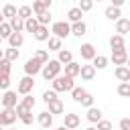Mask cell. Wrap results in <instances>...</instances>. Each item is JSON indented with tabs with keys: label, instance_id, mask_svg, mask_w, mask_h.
<instances>
[{
	"label": "cell",
	"instance_id": "obj_1",
	"mask_svg": "<svg viewBox=\"0 0 130 130\" xmlns=\"http://www.w3.org/2000/svg\"><path fill=\"white\" fill-rule=\"evenodd\" d=\"M61 67H63V65H61L57 59H51L49 63H45V65H43V71H41V73H43V77H45L47 81H53L55 77H59Z\"/></svg>",
	"mask_w": 130,
	"mask_h": 130
},
{
	"label": "cell",
	"instance_id": "obj_2",
	"mask_svg": "<svg viewBox=\"0 0 130 130\" xmlns=\"http://www.w3.org/2000/svg\"><path fill=\"white\" fill-rule=\"evenodd\" d=\"M75 85H73V77L69 75H59L53 79V89L55 91H71Z\"/></svg>",
	"mask_w": 130,
	"mask_h": 130
},
{
	"label": "cell",
	"instance_id": "obj_3",
	"mask_svg": "<svg viewBox=\"0 0 130 130\" xmlns=\"http://www.w3.org/2000/svg\"><path fill=\"white\" fill-rule=\"evenodd\" d=\"M51 32H53L55 37H59V39H65V37L71 35V24H69L67 20L53 22V24H51Z\"/></svg>",
	"mask_w": 130,
	"mask_h": 130
},
{
	"label": "cell",
	"instance_id": "obj_4",
	"mask_svg": "<svg viewBox=\"0 0 130 130\" xmlns=\"http://www.w3.org/2000/svg\"><path fill=\"white\" fill-rule=\"evenodd\" d=\"M16 118H18L16 108H4V110L0 112V126H2V128H4V126H12V124L16 122Z\"/></svg>",
	"mask_w": 130,
	"mask_h": 130
},
{
	"label": "cell",
	"instance_id": "obj_5",
	"mask_svg": "<svg viewBox=\"0 0 130 130\" xmlns=\"http://www.w3.org/2000/svg\"><path fill=\"white\" fill-rule=\"evenodd\" d=\"M32 87H35V79H32L30 75H24V77L18 81V85H16V93H20V95H28V93L32 91Z\"/></svg>",
	"mask_w": 130,
	"mask_h": 130
},
{
	"label": "cell",
	"instance_id": "obj_6",
	"mask_svg": "<svg viewBox=\"0 0 130 130\" xmlns=\"http://www.w3.org/2000/svg\"><path fill=\"white\" fill-rule=\"evenodd\" d=\"M43 65H45V63H41L37 57H32V59H28V61L24 63V73H26V75H30V77H35L37 73H41V71H43Z\"/></svg>",
	"mask_w": 130,
	"mask_h": 130
},
{
	"label": "cell",
	"instance_id": "obj_7",
	"mask_svg": "<svg viewBox=\"0 0 130 130\" xmlns=\"http://www.w3.org/2000/svg\"><path fill=\"white\" fill-rule=\"evenodd\" d=\"M128 57H130V55H128L126 47H124V49H116V51H112V63L118 65V67H120V65H126V63H128Z\"/></svg>",
	"mask_w": 130,
	"mask_h": 130
},
{
	"label": "cell",
	"instance_id": "obj_8",
	"mask_svg": "<svg viewBox=\"0 0 130 130\" xmlns=\"http://www.w3.org/2000/svg\"><path fill=\"white\" fill-rule=\"evenodd\" d=\"M79 55H81V59H85V61H93L95 59V47L91 45V43H83L81 47H79Z\"/></svg>",
	"mask_w": 130,
	"mask_h": 130
},
{
	"label": "cell",
	"instance_id": "obj_9",
	"mask_svg": "<svg viewBox=\"0 0 130 130\" xmlns=\"http://www.w3.org/2000/svg\"><path fill=\"white\" fill-rule=\"evenodd\" d=\"M79 124H81V120L77 114H63V126L65 128L75 130V128H79Z\"/></svg>",
	"mask_w": 130,
	"mask_h": 130
},
{
	"label": "cell",
	"instance_id": "obj_10",
	"mask_svg": "<svg viewBox=\"0 0 130 130\" xmlns=\"http://www.w3.org/2000/svg\"><path fill=\"white\" fill-rule=\"evenodd\" d=\"M2 106H4V108H16V106H18V102H16V91L6 89L4 95H2Z\"/></svg>",
	"mask_w": 130,
	"mask_h": 130
},
{
	"label": "cell",
	"instance_id": "obj_11",
	"mask_svg": "<svg viewBox=\"0 0 130 130\" xmlns=\"http://www.w3.org/2000/svg\"><path fill=\"white\" fill-rule=\"evenodd\" d=\"M114 75H116V79H118L120 83H122V81H130V67H128V65H120V67H116Z\"/></svg>",
	"mask_w": 130,
	"mask_h": 130
},
{
	"label": "cell",
	"instance_id": "obj_12",
	"mask_svg": "<svg viewBox=\"0 0 130 130\" xmlns=\"http://www.w3.org/2000/svg\"><path fill=\"white\" fill-rule=\"evenodd\" d=\"M37 120H39V124H41L43 128H47V130H49V128L53 126V114H51L49 110H45V112H41Z\"/></svg>",
	"mask_w": 130,
	"mask_h": 130
},
{
	"label": "cell",
	"instance_id": "obj_13",
	"mask_svg": "<svg viewBox=\"0 0 130 130\" xmlns=\"http://www.w3.org/2000/svg\"><path fill=\"white\" fill-rule=\"evenodd\" d=\"M116 32L122 35V37L128 35V32H130V18H124V16H122L120 20H116Z\"/></svg>",
	"mask_w": 130,
	"mask_h": 130
},
{
	"label": "cell",
	"instance_id": "obj_14",
	"mask_svg": "<svg viewBox=\"0 0 130 130\" xmlns=\"http://www.w3.org/2000/svg\"><path fill=\"white\" fill-rule=\"evenodd\" d=\"M85 32H87V24H85L83 20H79V22H73V24H71V35H73V37H79V39H81Z\"/></svg>",
	"mask_w": 130,
	"mask_h": 130
},
{
	"label": "cell",
	"instance_id": "obj_15",
	"mask_svg": "<svg viewBox=\"0 0 130 130\" xmlns=\"http://www.w3.org/2000/svg\"><path fill=\"white\" fill-rule=\"evenodd\" d=\"M79 75H81L83 81H91V79L95 77V67H93V65H81Z\"/></svg>",
	"mask_w": 130,
	"mask_h": 130
},
{
	"label": "cell",
	"instance_id": "obj_16",
	"mask_svg": "<svg viewBox=\"0 0 130 130\" xmlns=\"http://www.w3.org/2000/svg\"><path fill=\"white\" fill-rule=\"evenodd\" d=\"M49 35H51V32H49V26H43V24H41V26L37 28V32H35L32 37H35V41L43 43V41H49V39H51Z\"/></svg>",
	"mask_w": 130,
	"mask_h": 130
},
{
	"label": "cell",
	"instance_id": "obj_17",
	"mask_svg": "<svg viewBox=\"0 0 130 130\" xmlns=\"http://www.w3.org/2000/svg\"><path fill=\"white\" fill-rule=\"evenodd\" d=\"M47 106H49V112H51V114H63V112H65V106H63V102H61L59 98H55V100L49 102Z\"/></svg>",
	"mask_w": 130,
	"mask_h": 130
},
{
	"label": "cell",
	"instance_id": "obj_18",
	"mask_svg": "<svg viewBox=\"0 0 130 130\" xmlns=\"http://www.w3.org/2000/svg\"><path fill=\"white\" fill-rule=\"evenodd\" d=\"M87 120H89L91 124H98V122L102 120V110H100V108H95V106L87 108Z\"/></svg>",
	"mask_w": 130,
	"mask_h": 130
},
{
	"label": "cell",
	"instance_id": "obj_19",
	"mask_svg": "<svg viewBox=\"0 0 130 130\" xmlns=\"http://www.w3.org/2000/svg\"><path fill=\"white\" fill-rule=\"evenodd\" d=\"M104 14H106V18H108V20H120V18H122L120 8H116V6H108V8L104 10Z\"/></svg>",
	"mask_w": 130,
	"mask_h": 130
},
{
	"label": "cell",
	"instance_id": "obj_20",
	"mask_svg": "<svg viewBox=\"0 0 130 130\" xmlns=\"http://www.w3.org/2000/svg\"><path fill=\"white\" fill-rule=\"evenodd\" d=\"M57 61H59L61 65H67V63H71V61H73V53H71L69 49H61V51H59V55H57Z\"/></svg>",
	"mask_w": 130,
	"mask_h": 130
},
{
	"label": "cell",
	"instance_id": "obj_21",
	"mask_svg": "<svg viewBox=\"0 0 130 130\" xmlns=\"http://www.w3.org/2000/svg\"><path fill=\"white\" fill-rule=\"evenodd\" d=\"M79 71H81V65L75 63V61H71V63L65 65V75H69V77H77Z\"/></svg>",
	"mask_w": 130,
	"mask_h": 130
},
{
	"label": "cell",
	"instance_id": "obj_22",
	"mask_svg": "<svg viewBox=\"0 0 130 130\" xmlns=\"http://www.w3.org/2000/svg\"><path fill=\"white\" fill-rule=\"evenodd\" d=\"M22 43H24V37H22V32H12V35L8 37V45H10V47H14V49H18Z\"/></svg>",
	"mask_w": 130,
	"mask_h": 130
},
{
	"label": "cell",
	"instance_id": "obj_23",
	"mask_svg": "<svg viewBox=\"0 0 130 130\" xmlns=\"http://www.w3.org/2000/svg\"><path fill=\"white\" fill-rule=\"evenodd\" d=\"M110 47H112V51L124 49V37H122V35H112V37H110Z\"/></svg>",
	"mask_w": 130,
	"mask_h": 130
},
{
	"label": "cell",
	"instance_id": "obj_24",
	"mask_svg": "<svg viewBox=\"0 0 130 130\" xmlns=\"http://www.w3.org/2000/svg\"><path fill=\"white\" fill-rule=\"evenodd\" d=\"M81 16H83V12L79 10V6H75V8H71L69 12H67V18H69V22L73 24V22H79L81 20Z\"/></svg>",
	"mask_w": 130,
	"mask_h": 130
},
{
	"label": "cell",
	"instance_id": "obj_25",
	"mask_svg": "<svg viewBox=\"0 0 130 130\" xmlns=\"http://www.w3.org/2000/svg\"><path fill=\"white\" fill-rule=\"evenodd\" d=\"M10 26H12V30H14V32H22V30H24V20L16 14L14 18H10Z\"/></svg>",
	"mask_w": 130,
	"mask_h": 130
},
{
	"label": "cell",
	"instance_id": "obj_26",
	"mask_svg": "<svg viewBox=\"0 0 130 130\" xmlns=\"http://www.w3.org/2000/svg\"><path fill=\"white\" fill-rule=\"evenodd\" d=\"M41 24H39V20H37V16H32V18H28V20H24V30L26 32H37V28H39Z\"/></svg>",
	"mask_w": 130,
	"mask_h": 130
},
{
	"label": "cell",
	"instance_id": "obj_27",
	"mask_svg": "<svg viewBox=\"0 0 130 130\" xmlns=\"http://www.w3.org/2000/svg\"><path fill=\"white\" fill-rule=\"evenodd\" d=\"M63 49V39H59V37H51L49 39V51H61Z\"/></svg>",
	"mask_w": 130,
	"mask_h": 130
},
{
	"label": "cell",
	"instance_id": "obj_28",
	"mask_svg": "<svg viewBox=\"0 0 130 130\" xmlns=\"http://www.w3.org/2000/svg\"><path fill=\"white\" fill-rule=\"evenodd\" d=\"M16 14H18V10H16V6H12V4H6V6L2 8V16H4V18H8V20H10V18H14Z\"/></svg>",
	"mask_w": 130,
	"mask_h": 130
},
{
	"label": "cell",
	"instance_id": "obj_29",
	"mask_svg": "<svg viewBox=\"0 0 130 130\" xmlns=\"http://www.w3.org/2000/svg\"><path fill=\"white\" fill-rule=\"evenodd\" d=\"M91 65H93L95 69H106V67H108V57H104V55H95V59L91 61Z\"/></svg>",
	"mask_w": 130,
	"mask_h": 130
},
{
	"label": "cell",
	"instance_id": "obj_30",
	"mask_svg": "<svg viewBox=\"0 0 130 130\" xmlns=\"http://www.w3.org/2000/svg\"><path fill=\"white\" fill-rule=\"evenodd\" d=\"M85 93H87V91H85L83 87H73V89H71V98H73L77 104H81V100L85 98Z\"/></svg>",
	"mask_w": 130,
	"mask_h": 130
},
{
	"label": "cell",
	"instance_id": "obj_31",
	"mask_svg": "<svg viewBox=\"0 0 130 130\" xmlns=\"http://www.w3.org/2000/svg\"><path fill=\"white\" fill-rule=\"evenodd\" d=\"M10 71H12V63H10L8 59H2V61H0V77L10 75Z\"/></svg>",
	"mask_w": 130,
	"mask_h": 130
},
{
	"label": "cell",
	"instance_id": "obj_32",
	"mask_svg": "<svg viewBox=\"0 0 130 130\" xmlns=\"http://www.w3.org/2000/svg\"><path fill=\"white\" fill-rule=\"evenodd\" d=\"M18 55H20V53H18V49H14V47H10V49H6V51H4V59H8L10 63H14V61L18 59Z\"/></svg>",
	"mask_w": 130,
	"mask_h": 130
},
{
	"label": "cell",
	"instance_id": "obj_33",
	"mask_svg": "<svg viewBox=\"0 0 130 130\" xmlns=\"http://www.w3.org/2000/svg\"><path fill=\"white\" fill-rule=\"evenodd\" d=\"M118 95H122V98H128L130 95V81H122L120 85H118Z\"/></svg>",
	"mask_w": 130,
	"mask_h": 130
},
{
	"label": "cell",
	"instance_id": "obj_34",
	"mask_svg": "<svg viewBox=\"0 0 130 130\" xmlns=\"http://www.w3.org/2000/svg\"><path fill=\"white\" fill-rule=\"evenodd\" d=\"M18 16H20L22 20L32 18V8H30V6H20V8H18Z\"/></svg>",
	"mask_w": 130,
	"mask_h": 130
},
{
	"label": "cell",
	"instance_id": "obj_35",
	"mask_svg": "<svg viewBox=\"0 0 130 130\" xmlns=\"http://www.w3.org/2000/svg\"><path fill=\"white\" fill-rule=\"evenodd\" d=\"M12 32H14V30H12L10 22H2V24H0V37H2V39H8Z\"/></svg>",
	"mask_w": 130,
	"mask_h": 130
},
{
	"label": "cell",
	"instance_id": "obj_36",
	"mask_svg": "<svg viewBox=\"0 0 130 130\" xmlns=\"http://www.w3.org/2000/svg\"><path fill=\"white\" fill-rule=\"evenodd\" d=\"M35 57H37L41 63H49V61H51V59H49V51H47V49H39V51L35 53Z\"/></svg>",
	"mask_w": 130,
	"mask_h": 130
},
{
	"label": "cell",
	"instance_id": "obj_37",
	"mask_svg": "<svg viewBox=\"0 0 130 130\" xmlns=\"http://www.w3.org/2000/svg\"><path fill=\"white\" fill-rule=\"evenodd\" d=\"M37 20H39V24H43V26H49V22H51V12L47 10V12L39 14V16H37Z\"/></svg>",
	"mask_w": 130,
	"mask_h": 130
},
{
	"label": "cell",
	"instance_id": "obj_38",
	"mask_svg": "<svg viewBox=\"0 0 130 130\" xmlns=\"http://www.w3.org/2000/svg\"><path fill=\"white\" fill-rule=\"evenodd\" d=\"M55 98H57V91H55V89H45V91H43V102H45V104L53 102Z\"/></svg>",
	"mask_w": 130,
	"mask_h": 130
},
{
	"label": "cell",
	"instance_id": "obj_39",
	"mask_svg": "<svg viewBox=\"0 0 130 130\" xmlns=\"http://www.w3.org/2000/svg\"><path fill=\"white\" fill-rule=\"evenodd\" d=\"M32 110L30 108H26L22 102H18V106H16V114H18V118H22V116H26V114H30Z\"/></svg>",
	"mask_w": 130,
	"mask_h": 130
},
{
	"label": "cell",
	"instance_id": "obj_40",
	"mask_svg": "<svg viewBox=\"0 0 130 130\" xmlns=\"http://www.w3.org/2000/svg\"><path fill=\"white\" fill-rule=\"evenodd\" d=\"M93 8V0H79V10L81 12H89Z\"/></svg>",
	"mask_w": 130,
	"mask_h": 130
},
{
	"label": "cell",
	"instance_id": "obj_41",
	"mask_svg": "<svg viewBox=\"0 0 130 130\" xmlns=\"http://www.w3.org/2000/svg\"><path fill=\"white\" fill-rule=\"evenodd\" d=\"M32 12H35V14L39 16V14H43V12H47V8H45V6H43V4H41V2L37 0V2H32Z\"/></svg>",
	"mask_w": 130,
	"mask_h": 130
},
{
	"label": "cell",
	"instance_id": "obj_42",
	"mask_svg": "<svg viewBox=\"0 0 130 130\" xmlns=\"http://www.w3.org/2000/svg\"><path fill=\"white\" fill-rule=\"evenodd\" d=\"M81 106H83V108H91V106H93V95H91V93H85V98L81 100Z\"/></svg>",
	"mask_w": 130,
	"mask_h": 130
},
{
	"label": "cell",
	"instance_id": "obj_43",
	"mask_svg": "<svg viewBox=\"0 0 130 130\" xmlns=\"http://www.w3.org/2000/svg\"><path fill=\"white\" fill-rule=\"evenodd\" d=\"M95 128H98V130H112V122H110V120H100Z\"/></svg>",
	"mask_w": 130,
	"mask_h": 130
},
{
	"label": "cell",
	"instance_id": "obj_44",
	"mask_svg": "<svg viewBox=\"0 0 130 130\" xmlns=\"http://www.w3.org/2000/svg\"><path fill=\"white\" fill-rule=\"evenodd\" d=\"M22 104H24L26 108H30V110H32V108H35V98L28 93V95H24V98H22Z\"/></svg>",
	"mask_w": 130,
	"mask_h": 130
},
{
	"label": "cell",
	"instance_id": "obj_45",
	"mask_svg": "<svg viewBox=\"0 0 130 130\" xmlns=\"http://www.w3.org/2000/svg\"><path fill=\"white\" fill-rule=\"evenodd\" d=\"M8 85H10V75L0 77V89H8Z\"/></svg>",
	"mask_w": 130,
	"mask_h": 130
},
{
	"label": "cell",
	"instance_id": "obj_46",
	"mask_svg": "<svg viewBox=\"0 0 130 130\" xmlns=\"http://www.w3.org/2000/svg\"><path fill=\"white\" fill-rule=\"evenodd\" d=\"M120 130H130V118H122L120 120Z\"/></svg>",
	"mask_w": 130,
	"mask_h": 130
},
{
	"label": "cell",
	"instance_id": "obj_47",
	"mask_svg": "<svg viewBox=\"0 0 130 130\" xmlns=\"http://www.w3.org/2000/svg\"><path fill=\"white\" fill-rule=\"evenodd\" d=\"M20 122H22V124H26V126H30V124H32V112H30V114H26V116H22V118H20Z\"/></svg>",
	"mask_w": 130,
	"mask_h": 130
},
{
	"label": "cell",
	"instance_id": "obj_48",
	"mask_svg": "<svg viewBox=\"0 0 130 130\" xmlns=\"http://www.w3.org/2000/svg\"><path fill=\"white\" fill-rule=\"evenodd\" d=\"M39 2H41V4H43L47 10H49V8H51V4H53V0H39Z\"/></svg>",
	"mask_w": 130,
	"mask_h": 130
},
{
	"label": "cell",
	"instance_id": "obj_49",
	"mask_svg": "<svg viewBox=\"0 0 130 130\" xmlns=\"http://www.w3.org/2000/svg\"><path fill=\"white\" fill-rule=\"evenodd\" d=\"M112 2V6H116V8H120L122 4H124V0H110Z\"/></svg>",
	"mask_w": 130,
	"mask_h": 130
},
{
	"label": "cell",
	"instance_id": "obj_50",
	"mask_svg": "<svg viewBox=\"0 0 130 130\" xmlns=\"http://www.w3.org/2000/svg\"><path fill=\"white\" fill-rule=\"evenodd\" d=\"M49 130H69V128H65V126H59V128H49Z\"/></svg>",
	"mask_w": 130,
	"mask_h": 130
},
{
	"label": "cell",
	"instance_id": "obj_51",
	"mask_svg": "<svg viewBox=\"0 0 130 130\" xmlns=\"http://www.w3.org/2000/svg\"><path fill=\"white\" fill-rule=\"evenodd\" d=\"M2 59H4V51L0 49V61H2Z\"/></svg>",
	"mask_w": 130,
	"mask_h": 130
},
{
	"label": "cell",
	"instance_id": "obj_52",
	"mask_svg": "<svg viewBox=\"0 0 130 130\" xmlns=\"http://www.w3.org/2000/svg\"><path fill=\"white\" fill-rule=\"evenodd\" d=\"M85 130H98V128H95V126H89V128H85Z\"/></svg>",
	"mask_w": 130,
	"mask_h": 130
},
{
	"label": "cell",
	"instance_id": "obj_53",
	"mask_svg": "<svg viewBox=\"0 0 130 130\" xmlns=\"http://www.w3.org/2000/svg\"><path fill=\"white\" fill-rule=\"evenodd\" d=\"M2 22H4V16H2V12H0V24H2Z\"/></svg>",
	"mask_w": 130,
	"mask_h": 130
},
{
	"label": "cell",
	"instance_id": "obj_54",
	"mask_svg": "<svg viewBox=\"0 0 130 130\" xmlns=\"http://www.w3.org/2000/svg\"><path fill=\"white\" fill-rule=\"evenodd\" d=\"M126 65H128V67H130V57H128V63H126Z\"/></svg>",
	"mask_w": 130,
	"mask_h": 130
},
{
	"label": "cell",
	"instance_id": "obj_55",
	"mask_svg": "<svg viewBox=\"0 0 130 130\" xmlns=\"http://www.w3.org/2000/svg\"><path fill=\"white\" fill-rule=\"evenodd\" d=\"M2 41H4V39H2V37H0V45H2Z\"/></svg>",
	"mask_w": 130,
	"mask_h": 130
},
{
	"label": "cell",
	"instance_id": "obj_56",
	"mask_svg": "<svg viewBox=\"0 0 130 130\" xmlns=\"http://www.w3.org/2000/svg\"><path fill=\"white\" fill-rule=\"evenodd\" d=\"M10 130H16V128H10Z\"/></svg>",
	"mask_w": 130,
	"mask_h": 130
},
{
	"label": "cell",
	"instance_id": "obj_57",
	"mask_svg": "<svg viewBox=\"0 0 130 130\" xmlns=\"http://www.w3.org/2000/svg\"><path fill=\"white\" fill-rule=\"evenodd\" d=\"M0 130H4V128H2V126H0Z\"/></svg>",
	"mask_w": 130,
	"mask_h": 130
},
{
	"label": "cell",
	"instance_id": "obj_58",
	"mask_svg": "<svg viewBox=\"0 0 130 130\" xmlns=\"http://www.w3.org/2000/svg\"><path fill=\"white\" fill-rule=\"evenodd\" d=\"M93 2H95V0H93ZM98 2H102V0H98Z\"/></svg>",
	"mask_w": 130,
	"mask_h": 130
},
{
	"label": "cell",
	"instance_id": "obj_59",
	"mask_svg": "<svg viewBox=\"0 0 130 130\" xmlns=\"http://www.w3.org/2000/svg\"><path fill=\"white\" fill-rule=\"evenodd\" d=\"M32 2H37V0H32Z\"/></svg>",
	"mask_w": 130,
	"mask_h": 130
},
{
	"label": "cell",
	"instance_id": "obj_60",
	"mask_svg": "<svg viewBox=\"0 0 130 130\" xmlns=\"http://www.w3.org/2000/svg\"><path fill=\"white\" fill-rule=\"evenodd\" d=\"M128 98H130V95H128Z\"/></svg>",
	"mask_w": 130,
	"mask_h": 130
}]
</instances>
